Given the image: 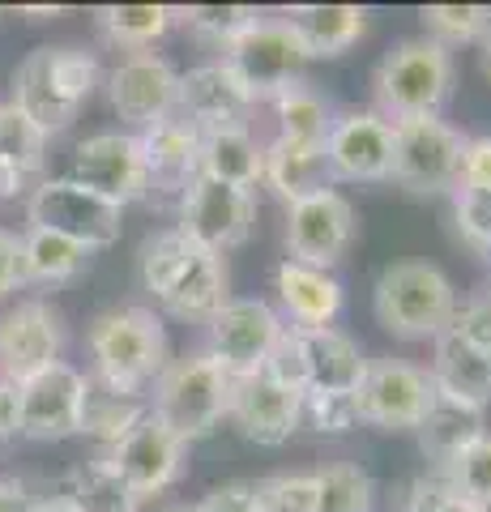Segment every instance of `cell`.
<instances>
[{"instance_id": "obj_23", "label": "cell", "mask_w": 491, "mask_h": 512, "mask_svg": "<svg viewBox=\"0 0 491 512\" xmlns=\"http://www.w3.org/2000/svg\"><path fill=\"white\" fill-rule=\"evenodd\" d=\"M274 291L282 312L291 316V329H325L334 325L338 312H342V282L325 269H312V265H295V261H282L274 269Z\"/></svg>"}, {"instance_id": "obj_16", "label": "cell", "mask_w": 491, "mask_h": 512, "mask_svg": "<svg viewBox=\"0 0 491 512\" xmlns=\"http://www.w3.org/2000/svg\"><path fill=\"white\" fill-rule=\"evenodd\" d=\"M90 376L73 363H52L47 372L18 384L22 397V440H69L82 436V406H86Z\"/></svg>"}, {"instance_id": "obj_41", "label": "cell", "mask_w": 491, "mask_h": 512, "mask_svg": "<svg viewBox=\"0 0 491 512\" xmlns=\"http://www.w3.org/2000/svg\"><path fill=\"white\" fill-rule=\"evenodd\" d=\"M257 512H316V483L312 474H274L252 483Z\"/></svg>"}, {"instance_id": "obj_14", "label": "cell", "mask_w": 491, "mask_h": 512, "mask_svg": "<svg viewBox=\"0 0 491 512\" xmlns=\"http://www.w3.org/2000/svg\"><path fill=\"white\" fill-rule=\"evenodd\" d=\"M355 239V205L338 188L312 192V197L287 205V261L334 269Z\"/></svg>"}, {"instance_id": "obj_20", "label": "cell", "mask_w": 491, "mask_h": 512, "mask_svg": "<svg viewBox=\"0 0 491 512\" xmlns=\"http://www.w3.org/2000/svg\"><path fill=\"white\" fill-rule=\"evenodd\" d=\"M252 111H257V99H252L248 86L231 73L227 60H210V64H197V69L180 73L176 116L188 120L193 128H201V133L248 124Z\"/></svg>"}, {"instance_id": "obj_39", "label": "cell", "mask_w": 491, "mask_h": 512, "mask_svg": "<svg viewBox=\"0 0 491 512\" xmlns=\"http://www.w3.org/2000/svg\"><path fill=\"white\" fill-rule=\"evenodd\" d=\"M427 39H436L440 47L457 43H483L491 30V9L487 5H427L423 13Z\"/></svg>"}, {"instance_id": "obj_47", "label": "cell", "mask_w": 491, "mask_h": 512, "mask_svg": "<svg viewBox=\"0 0 491 512\" xmlns=\"http://www.w3.org/2000/svg\"><path fill=\"white\" fill-rule=\"evenodd\" d=\"M193 512H257V495H252V483H223L201 495Z\"/></svg>"}, {"instance_id": "obj_17", "label": "cell", "mask_w": 491, "mask_h": 512, "mask_svg": "<svg viewBox=\"0 0 491 512\" xmlns=\"http://www.w3.org/2000/svg\"><path fill=\"white\" fill-rule=\"evenodd\" d=\"M427 402L432 380L423 367L406 359H368V376L359 384V419L376 431H415Z\"/></svg>"}, {"instance_id": "obj_40", "label": "cell", "mask_w": 491, "mask_h": 512, "mask_svg": "<svg viewBox=\"0 0 491 512\" xmlns=\"http://www.w3.org/2000/svg\"><path fill=\"white\" fill-rule=\"evenodd\" d=\"M299 423H308L321 436H342V431L359 427V393H325L304 389L299 393Z\"/></svg>"}, {"instance_id": "obj_7", "label": "cell", "mask_w": 491, "mask_h": 512, "mask_svg": "<svg viewBox=\"0 0 491 512\" xmlns=\"http://www.w3.org/2000/svg\"><path fill=\"white\" fill-rule=\"evenodd\" d=\"M26 222L39 231H56L82 244L86 252L112 248L124 231V210L112 201H103L99 192L65 180H39L26 197Z\"/></svg>"}, {"instance_id": "obj_2", "label": "cell", "mask_w": 491, "mask_h": 512, "mask_svg": "<svg viewBox=\"0 0 491 512\" xmlns=\"http://www.w3.org/2000/svg\"><path fill=\"white\" fill-rule=\"evenodd\" d=\"M103 69L90 47L73 43H43L35 47L13 73V107L39 128L43 137H56L77 120V111L99 90Z\"/></svg>"}, {"instance_id": "obj_11", "label": "cell", "mask_w": 491, "mask_h": 512, "mask_svg": "<svg viewBox=\"0 0 491 512\" xmlns=\"http://www.w3.org/2000/svg\"><path fill=\"white\" fill-rule=\"evenodd\" d=\"M252 222H257V197L244 188L218 184L210 175H197L193 188L180 197V222L176 231L193 239L197 248L223 256L231 248L248 244Z\"/></svg>"}, {"instance_id": "obj_31", "label": "cell", "mask_w": 491, "mask_h": 512, "mask_svg": "<svg viewBox=\"0 0 491 512\" xmlns=\"http://www.w3.org/2000/svg\"><path fill=\"white\" fill-rule=\"evenodd\" d=\"M419 444H423V453L436 461V466H445V461L453 453H462V448L470 440H479L483 436V410H470L462 402H449V397H440L432 393V402H427L423 410V419H419Z\"/></svg>"}, {"instance_id": "obj_34", "label": "cell", "mask_w": 491, "mask_h": 512, "mask_svg": "<svg viewBox=\"0 0 491 512\" xmlns=\"http://www.w3.org/2000/svg\"><path fill=\"white\" fill-rule=\"evenodd\" d=\"M65 500L73 504V512H137L141 500L129 491V483L107 466V457H90L69 474Z\"/></svg>"}, {"instance_id": "obj_44", "label": "cell", "mask_w": 491, "mask_h": 512, "mask_svg": "<svg viewBox=\"0 0 491 512\" xmlns=\"http://www.w3.org/2000/svg\"><path fill=\"white\" fill-rule=\"evenodd\" d=\"M406 512H487V508L462 500V495L436 474V478H415V483H410Z\"/></svg>"}, {"instance_id": "obj_51", "label": "cell", "mask_w": 491, "mask_h": 512, "mask_svg": "<svg viewBox=\"0 0 491 512\" xmlns=\"http://www.w3.org/2000/svg\"><path fill=\"white\" fill-rule=\"evenodd\" d=\"M35 512H73V504L65 500V495H47V500L35 504Z\"/></svg>"}, {"instance_id": "obj_28", "label": "cell", "mask_w": 491, "mask_h": 512, "mask_svg": "<svg viewBox=\"0 0 491 512\" xmlns=\"http://www.w3.org/2000/svg\"><path fill=\"white\" fill-rule=\"evenodd\" d=\"M261 171H265V146L252 137L248 124L201 133V175L252 192L261 184Z\"/></svg>"}, {"instance_id": "obj_13", "label": "cell", "mask_w": 491, "mask_h": 512, "mask_svg": "<svg viewBox=\"0 0 491 512\" xmlns=\"http://www.w3.org/2000/svg\"><path fill=\"white\" fill-rule=\"evenodd\" d=\"M205 329H210L205 355L223 367L231 380H244L265 367L269 350H274L287 325H282V316L265 299H227Z\"/></svg>"}, {"instance_id": "obj_22", "label": "cell", "mask_w": 491, "mask_h": 512, "mask_svg": "<svg viewBox=\"0 0 491 512\" xmlns=\"http://www.w3.org/2000/svg\"><path fill=\"white\" fill-rule=\"evenodd\" d=\"M141 158H146V180L158 197H184L201 175V128L180 116H167L150 128H141Z\"/></svg>"}, {"instance_id": "obj_10", "label": "cell", "mask_w": 491, "mask_h": 512, "mask_svg": "<svg viewBox=\"0 0 491 512\" xmlns=\"http://www.w3.org/2000/svg\"><path fill=\"white\" fill-rule=\"evenodd\" d=\"M65 312L47 299H18L0 312V380L22 384L65 355Z\"/></svg>"}, {"instance_id": "obj_8", "label": "cell", "mask_w": 491, "mask_h": 512, "mask_svg": "<svg viewBox=\"0 0 491 512\" xmlns=\"http://www.w3.org/2000/svg\"><path fill=\"white\" fill-rule=\"evenodd\" d=\"M462 146H466V137L440 116L393 124L389 180H398L406 192H419V197L453 192L457 188V167H462Z\"/></svg>"}, {"instance_id": "obj_26", "label": "cell", "mask_w": 491, "mask_h": 512, "mask_svg": "<svg viewBox=\"0 0 491 512\" xmlns=\"http://www.w3.org/2000/svg\"><path fill=\"white\" fill-rule=\"evenodd\" d=\"M282 22L291 26L308 60H334L363 39L368 30V9L359 5H295L282 13Z\"/></svg>"}, {"instance_id": "obj_49", "label": "cell", "mask_w": 491, "mask_h": 512, "mask_svg": "<svg viewBox=\"0 0 491 512\" xmlns=\"http://www.w3.org/2000/svg\"><path fill=\"white\" fill-rule=\"evenodd\" d=\"M9 440H22V397L18 384L0 380V444Z\"/></svg>"}, {"instance_id": "obj_29", "label": "cell", "mask_w": 491, "mask_h": 512, "mask_svg": "<svg viewBox=\"0 0 491 512\" xmlns=\"http://www.w3.org/2000/svg\"><path fill=\"white\" fill-rule=\"evenodd\" d=\"M261 184H269L287 205L312 197V192L334 188V175L325 163V146H295V141L274 137L265 146V171Z\"/></svg>"}, {"instance_id": "obj_12", "label": "cell", "mask_w": 491, "mask_h": 512, "mask_svg": "<svg viewBox=\"0 0 491 512\" xmlns=\"http://www.w3.org/2000/svg\"><path fill=\"white\" fill-rule=\"evenodd\" d=\"M184 453L188 444L154 410H146L116 444H107L103 457L129 483L137 500H150V495H163L184 474Z\"/></svg>"}, {"instance_id": "obj_3", "label": "cell", "mask_w": 491, "mask_h": 512, "mask_svg": "<svg viewBox=\"0 0 491 512\" xmlns=\"http://www.w3.org/2000/svg\"><path fill=\"white\" fill-rule=\"evenodd\" d=\"M86 346L94 359V380L120 397H146L171 363L167 329L150 308H107L90 320Z\"/></svg>"}, {"instance_id": "obj_37", "label": "cell", "mask_w": 491, "mask_h": 512, "mask_svg": "<svg viewBox=\"0 0 491 512\" xmlns=\"http://www.w3.org/2000/svg\"><path fill=\"white\" fill-rule=\"evenodd\" d=\"M176 18L188 26V35L227 52V47L244 35L252 22H261L265 13L252 9V5H188V9H176Z\"/></svg>"}, {"instance_id": "obj_9", "label": "cell", "mask_w": 491, "mask_h": 512, "mask_svg": "<svg viewBox=\"0 0 491 512\" xmlns=\"http://www.w3.org/2000/svg\"><path fill=\"white\" fill-rule=\"evenodd\" d=\"M223 60L231 64V73L248 86V94L257 103H269L287 86L304 82V64H308L304 47H299V39L291 35V26L282 18L252 22L223 52Z\"/></svg>"}, {"instance_id": "obj_46", "label": "cell", "mask_w": 491, "mask_h": 512, "mask_svg": "<svg viewBox=\"0 0 491 512\" xmlns=\"http://www.w3.org/2000/svg\"><path fill=\"white\" fill-rule=\"evenodd\" d=\"M457 188H474V192L491 188V137H466L462 167H457Z\"/></svg>"}, {"instance_id": "obj_36", "label": "cell", "mask_w": 491, "mask_h": 512, "mask_svg": "<svg viewBox=\"0 0 491 512\" xmlns=\"http://www.w3.org/2000/svg\"><path fill=\"white\" fill-rule=\"evenodd\" d=\"M146 410H150L146 397H120V393L103 389V384L90 376V384H86V406H82V436H99L107 444H116Z\"/></svg>"}, {"instance_id": "obj_30", "label": "cell", "mask_w": 491, "mask_h": 512, "mask_svg": "<svg viewBox=\"0 0 491 512\" xmlns=\"http://www.w3.org/2000/svg\"><path fill=\"white\" fill-rule=\"evenodd\" d=\"M90 256L94 252H86L82 244H73L65 235L26 227V235H22V286H65L90 265Z\"/></svg>"}, {"instance_id": "obj_55", "label": "cell", "mask_w": 491, "mask_h": 512, "mask_svg": "<svg viewBox=\"0 0 491 512\" xmlns=\"http://www.w3.org/2000/svg\"><path fill=\"white\" fill-rule=\"evenodd\" d=\"M487 256H491V252H487Z\"/></svg>"}, {"instance_id": "obj_50", "label": "cell", "mask_w": 491, "mask_h": 512, "mask_svg": "<svg viewBox=\"0 0 491 512\" xmlns=\"http://www.w3.org/2000/svg\"><path fill=\"white\" fill-rule=\"evenodd\" d=\"M35 504H39V495L22 478L0 474V512H35Z\"/></svg>"}, {"instance_id": "obj_18", "label": "cell", "mask_w": 491, "mask_h": 512, "mask_svg": "<svg viewBox=\"0 0 491 512\" xmlns=\"http://www.w3.org/2000/svg\"><path fill=\"white\" fill-rule=\"evenodd\" d=\"M325 163L334 184H376L393 167V124L380 111H342L325 137Z\"/></svg>"}, {"instance_id": "obj_15", "label": "cell", "mask_w": 491, "mask_h": 512, "mask_svg": "<svg viewBox=\"0 0 491 512\" xmlns=\"http://www.w3.org/2000/svg\"><path fill=\"white\" fill-rule=\"evenodd\" d=\"M69 180L90 192H99L112 205H133L150 197L146 180V158H141V141L133 133H94L77 141Z\"/></svg>"}, {"instance_id": "obj_33", "label": "cell", "mask_w": 491, "mask_h": 512, "mask_svg": "<svg viewBox=\"0 0 491 512\" xmlns=\"http://www.w3.org/2000/svg\"><path fill=\"white\" fill-rule=\"evenodd\" d=\"M274 116H278V137L295 141V146H325L329 128H334V107L321 90L308 82H295L282 94H274Z\"/></svg>"}, {"instance_id": "obj_38", "label": "cell", "mask_w": 491, "mask_h": 512, "mask_svg": "<svg viewBox=\"0 0 491 512\" xmlns=\"http://www.w3.org/2000/svg\"><path fill=\"white\" fill-rule=\"evenodd\" d=\"M440 478H445L462 500L491 512V431H483L479 440H470L462 453H453L445 466H440Z\"/></svg>"}, {"instance_id": "obj_54", "label": "cell", "mask_w": 491, "mask_h": 512, "mask_svg": "<svg viewBox=\"0 0 491 512\" xmlns=\"http://www.w3.org/2000/svg\"><path fill=\"white\" fill-rule=\"evenodd\" d=\"M167 512H193V504H176V508H167Z\"/></svg>"}, {"instance_id": "obj_45", "label": "cell", "mask_w": 491, "mask_h": 512, "mask_svg": "<svg viewBox=\"0 0 491 512\" xmlns=\"http://www.w3.org/2000/svg\"><path fill=\"white\" fill-rule=\"evenodd\" d=\"M449 333H457L466 346L483 350V355L491 359V295H479V299L462 303V308L453 312V320H449Z\"/></svg>"}, {"instance_id": "obj_52", "label": "cell", "mask_w": 491, "mask_h": 512, "mask_svg": "<svg viewBox=\"0 0 491 512\" xmlns=\"http://www.w3.org/2000/svg\"><path fill=\"white\" fill-rule=\"evenodd\" d=\"M22 13H30V18H35V22H43V18H56V13H60V9L52 5V9H22Z\"/></svg>"}, {"instance_id": "obj_42", "label": "cell", "mask_w": 491, "mask_h": 512, "mask_svg": "<svg viewBox=\"0 0 491 512\" xmlns=\"http://www.w3.org/2000/svg\"><path fill=\"white\" fill-rule=\"evenodd\" d=\"M453 222L457 235L466 239L474 252H491V188H453Z\"/></svg>"}, {"instance_id": "obj_5", "label": "cell", "mask_w": 491, "mask_h": 512, "mask_svg": "<svg viewBox=\"0 0 491 512\" xmlns=\"http://www.w3.org/2000/svg\"><path fill=\"white\" fill-rule=\"evenodd\" d=\"M150 410L176 431L184 444L205 440L223 427L227 410H231V376L205 355V350L180 355L154 380Z\"/></svg>"}, {"instance_id": "obj_43", "label": "cell", "mask_w": 491, "mask_h": 512, "mask_svg": "<svg viewBox=\"0 0 491 512\" xmlns=\"http://www.w3.org/2000/svg\"><path fill=\"white\" fill-rule=\"evenodd\" d=\"M261 372L282 384V389H291V393H304L308 389V363H304V346H299V333L287 325L282 329V338L274 342V350H269V359Z\"/></svg>"}, {"instance_id": "obj_48", "label": "cell", "mask_w": 491, "mask_h": 512, "mask_svg": "<svg viewBox=\"0 0 491 512\" xmlns=\"http://www.w3.org/2000/svg\"><path fill=\"white\" fill-rule=\"evenodd\" d=\"M22 286V235L0 227V299H9Z\"/></svg>"}, {"instance_id": "obj_6", "label": "cell", "mask_w": 491, "mask_h": 512, "mask_svg": "<svg viewBox=\"0 0 491 512\" xmlns=\"http://www.w3.org/2000/svg\"><path fill=\"white\" fill-rule=\"evenodd\" d=\"M372 308L393 338L436 342L457 312V291L445 269H436L427 261H398L376 278Z\"/></svg>"}, {"instance_id": "obj_27", "label": "cell", "mask_w": 491, "mask_h": 512, "mask_svg": "<svg viewBox=\"0 0 491 512\" xmlns=\"http://www.w3.org/2000/svg\"><path fill=\"white\" fill-rule=\"evenodd\" d=\"M47 137L13 103H0V201H13L39 184Z\"/></svg>"}, {"instance_id": "obj_21", "label": "cell", "mask_w": 491, "mask_h": 512, "mask_svg": "<svg viewBox=\"0 0 491 512\" xmlns=\"http://www.w3.org/2000/svg\"><path fill=\"white\" fill-rule=\"evenodd\" d=\"M227 419L240 427V436L261 444V448H278L291 440V431L299 427V393L282 389L265 372H252L244 380H231V410Z\"/></svg>"}, {"instance_id": "obj_24", "label": "cell", "mask_w": 491, "mask_h": 512, "mask_svg": "<svg viewBox=\"0 0 491 512\" xmlns=\"http://www.w3.org/2000/svg\"><path fill=\"white\" fill-rule=\"evenodd\" d=\"M299 346H304L308 363V389L325 393H359L363 376H368V355L359 350L351 333H342L338 325L325 329H295Z\"/></svg>"}, {"instance_id": "obj_4", "label": "cell", "mask_w": 491, "mask_h": 512, "mask_svg": "<svg viewBox=\"0 0 491 512\" xmlns=\"http://www.w3.org/2000/svg\"><path fill=\"white\" fill-rule=\"evenodd\" d=\"M376 111L389 124L440 116L453 94V52L436 39H402L376 64Z\"/></svg>"}, {"instance_id": "obj_53", "label": "cell", "mask_w": 491, "mask_h": 512, "mask_svg": "<svg viewBox=\"0 0 491 512\" xmlns=\"http://www.w3.org/2000/svg\"><path fill=\"white\" fill-rule=\"evenodd\" d=\"M483 64H487V73H491V30H487V39H483Z\"/></svg>"}, {"instance_id": "obj_1", "label": "cell", "mask_w": 491, "mask_h": 512, "mask_svg": "<svg viewBox=\"0 0 491 512\" xmlns=\"http://www.w3.org/2000/svg\"><path fill=\"white\" fill-rule=\"evenodd\" d=\"M141 286L163 303V312L176 320H193V325H210L218 308L231 299L227 295V265L223 256L197 248L176 227L158 231L141 244L137 256Z\"/></svg>"}, {"instance_id": "obj_32", "label": "cell", "mask_w": 491, "mask_h": 512, "mask_svg": "<svg viewBox=\"0 0 491 512\" xmlns=\"http://www.w3.org/2000/svg\"><path fill=\"white\" fill-rule=\"evenodd\" d=\"M176 9L171 5H103L94 13V26H99V35L120 47V52H150V47L167 35L171 26H176Z\"/></svg>"}, {"instance_id": "obj_25", "label": "cell", "mask_w": 491, "mask_h": 512, "mask_svg": "<svg viewBox=\"0 0 491 512\" xmlns=\"http://www.w3.org/2000/svg\"><path fill=\"white\" fill-rule=\"evenodd\" d=\"M432 393L449 397V402H462L470 410H487L491 406V359L483 350L466 346L457 333H440L436 350H432Z\"/></svg>"}, {"instance_id": "obj_35", "label": "cell", "mask_w": 491, "mask_h": 512, "mask_svg": "<svg viewBox=\"0 0 491 512\" xmlns=\"http://www.w3.org/2000/svg\"><path fill=\"white\" fill-rule=\"evenodd\" d=\"M316 483V512H372L376 483L355 461H334V466L312 470Z\"/></svg>"}, {"instance_id": "obj_19", "label": "cell", "mask_w": 491, "mask_h": 512, "mask_svg": "<svg viewBox=\"0 0 491 512\" xmlns=\"http://www.w3.org/2000/svg\"><path fill=\"white\" fill-rule=\"evenodd\" d=\"M176 82L180 73L171 69L167 56L137 52V56H124L107 73V103H112V111L124 124L150 128L158 120L176 116Z\"/></svg>"}]
</instances>
